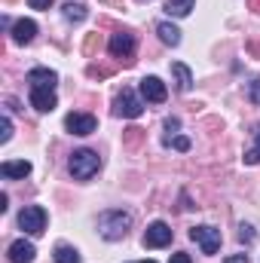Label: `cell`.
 I'll return each mask as SVG.
<instances>
[{
  "label": "cell",
  "mask_w": 260,
  "mask_h": 263,
  "mask_svg": "<svg viewBox=\"0 0 260 263\" xmlns=\"http://www.w3.org/2000/svg\"><path fill=\"white\" fill-rule=\"evenodd\" d=\"M132 227V214L129 211H120V208H110V211H101L98 214V233L107 239V242H120L129 236Z\"/></svg>",
  "instance_id": "1"
},
{
  "label": "cell",
  "mask_w": 260,
  "mask_h": 263,
  "mask_svg": "<svg viewBox=\"0 0 260 263\" xmlns=\"http://www.w3.org/2000/svg\"><path fill=\"white\" fill-rule=\"evenodd\" d=\"M67 168H70V175H73L77 181H89L92 175H98L101 159H98V153H95V150H73V156H70Z\"/></svg>",
  "instance_id": "2"
},
{
  "label": "cell",
  "mask_w": 260,
  "mask_h": 263,
  "mask_svg": "<svg viewBox=\"0 0 260 263\" xmlns=\"http://www.w3.org/2000/svg\"><path fill=\"white\" fill-rule=\"evenodd\" d=\"M107 49H110V55L120 59L123 65H132V62H135V34H129V31H117V34L110 37Z\"/></svg>",
  "instance_id": "3"
},
{
  "label": "cell",
  "mask_w": 260,
  "mask_h": 263,
  "mask_svg": "<svg viewBox=\"0 0 260 263\" xmlns=\"http://www.w3.org/2000/svg\"><path fill=\"white\" fill-rule=\"evenodd\" d=\"M144 110V101L132 92V89H123L117 98H114V117H126V120H138Z\"/></svg>",
  "instance_id": "4"
},
{
  "label": "cell",
  "mask_w": 260,
  "mask_h": 263,
  "mask_svg": "<svg viewBox=\"0 0 260 263\" xmlns=\"http://www.w3.org/2000/svg\"><path fill=\"white\" fill-rule=\"evenodd\" d=\"M18 227H22L28 236H40V233L46 230V211H43L40 205H28V208H22V214H18Z\"/></svg>",
  "instance_id": "5"
},
{
  "label": "cell",
  "mask_w": 260,
  "mask_h": 263,
  "mask_svg": "<svg viewBox=\"0 0 260 263\" xmlns=\"http://www.w3.org/2000/svg\"><path fill=\"white\" fill-rule=\"evenodd\" d=\"M190 239L202 248V254H217V248H220V230H214V227H193Z\"/></svg>",
  "instance_id": "6"
},
{
  "label": "cell",
  "mask_w": 260,
  "mask_h": 263,
  "mask_svg": "<svg viewBox=\"0 0 260 263\" xmlns=\"http://www.w3.org/2000/svg\"><path fill=\"white\" fill-rule=\"evenodd\" d=\"M172 242V227L165 220H153L144 233V248H165Z\"/></svg>",
  "instance_id": "7"
},
{
  "label": "cell",
  "mask_w": 260,
  "mask_h": 263,
  "mask_svg": "<svg viewBox=\"0 0 260 263\" xmlns=\"http://www.w3.org/2000/svg\"><path fill=\"white\" fill-rule=\"evenodd\" d=\"M141 98L147 104H162L169 98V89H165V83L159 77H144L141 80Z\"/></svg>",
  "instance_id": "8"
},
{
  "label": "cell",
  "mask_w": 260,
  "mask_h": 263,
  "mask_svg": "<svg viewBox=\"0 0 260 263\" xmlns=\"http://www.w3.org/2000/svg\"><path fill=\"white\" fill-rule=\"evenodd\" d=\"M65 129L70 132V135H80V138H86V135H92V132L98 129V120H95L92 114H67Z\"/></svg>",
  "instance_id": "9"
},
{
  "label": "cell",
  "mask_w": 260,
  "mask_h": 263,
  "mask_svg": "<svg viewBox=\"0 0 260 263\" xmlns=\"http://www.w3.org/2000/svg\"><path fill=\"white\" fill-rule=\"evenodd\" d=\"M28 83H31V89H55L59 73L49 67H34V70H28Z\"/></svg>",
  "instance_id": "10"
},
{
  "label": "cell",
  "mask_w": 260,
  "mask_h": 263,
  "mask_svg": "<svg viewBox=\"0 0 260 263\" xmlns=\"http://www.w3.org/2000/svg\"><path fill=\"white\" fill-rule=\"evenodd\" d=\"M59 98H55V89H31V107L40 110V114H49L55 110Z\"/></svg>",
  "instance_id": "11"
},
{
  "label": "cell",
  "mask_w": 260,
  "mask_h": 263,
  "mask_svg": "<svg viewBox=\"0 0 260 263\" xmlns=\"http://www.w3.org/2000/svg\"><path fill=\"white\" fill-rule=\"evenodd\" d=\"M34 254H37V248L28 239H15L9 245V260L12 263H34Z\"/></svg>",
  "instance_id": "12"
},
{
  "label": "cell",
  "mask_w": 260,
  "mask_h": 263,
  "mask_svg": "<svg viewBox=\"0 0 260 263\" xmlns=\"http://www.w3.org/2000/svg\"><path fill=\"white\" fill-rule=\"evenodd\" d=\"M34 37H37V22H31V18H18V22L12 25V40H15L18 46L31 43Z\"/></svg>",
  "instance_id": "13"
},
{
  "label": "cell",
  "mask_w": 260,
  "mask_h": 263,
  "mask_svg": "<svg viewBox=\"0 0 260 263\" xmlns=\"http://www.w3.org/2000/svg\"><path fill=\"white\" fill-rule=\"evenodd\" d=\"M0 175L9 178V181H15V178H28V175H31V162H28V159H9V162L0 165Z\"/></svg>",
  "instance_id": "14"
},
{
  "label": "cell",
  "mask_w": 260,
  "mask_h": 263,
  "mask_svg": "<svg viewBox=\"0 0 260 263\" xmlns=\"http://www.w3.org/2000/svg\"><path fill=\"white\" fill-rule=\"evenodd\" d=\"M172 73H175V83H178V92H190L193 89V73L184 62H175L172 65Z\"/></svg>",
  "instance_id": "15"
},
{
  "label": "cell",
  "mask_w": 260,
  "mask_h": 263,
  "mask_svg": "<svg viewBox=\"0 0 260 263\" xmlns=\"http://www.w3.org/2000/svg\"><path fill=\"white\" fill-rule=\"evenodd\" d=\"M156 34H159V40H162L165 46H178V43H181V31H178L175 25H169V22H159V25H156Z\"/></svg>",
  "instance_id": "16"
},
{
  "label": "cell",
  "mask_w": 260,
  "mask_h": 263,
  "mask_svg": "<svg viewBox=\"0 0 260 263\" xmlns=\"http://www.w3.org/2000/svg\"><path fill=\"white\" fill-rule=\"evenodd\" d=\"M196 6V0H165V12L175 15V18H184L190 15V9Z\"/></svg>",
  "instance_id": "17"
},
{
  "label": "cell",
  "mask_w": 260,
  "mask_h": 263,
  "mask_svg": "<svg viewBox=\"0 0 260 263\" xmlns=\"http://www.w3.org/2000/svg\"><path fill=\"white\" fill-rule=\"evenodd\" d=\"M55 263H80V251L70 245H55Z\"/></svg>",
  "instance_id": "18"
},
{
  "label": "cell",
  "mask_w": 260,
  "mask_h": 263,
  "mask_svg": "<svg viewBox=\"0 0 260 263\" xmlns=\"http://www.w3.org/2000/svg\"><path fill=\"white\" fill-rule=\"evenodd\" d=\"M65 18L67 22H83V18H86V6H83V3H67Z\"/></svg>",
  "instance_id": "19"
},
{
  "label": "cell",
  "mask_w": 260,
  "mask_h": 263,
  "mask_svg": "<svg viewBox=\"0 0 260 263\" xmlns=\"http://www.w3.org/2000/svg\"><path fill=\"white\" fill-rule=\"evenodd\" d=\"M239 242H245V245L254 242V227H251V223H242V227H239Z\"/></svg>",
  "instance_id": "20"
},
{
  "label": "cell",
  "mask_w": 260,
  "mask_h": 263,
  "mask_svg": "<svg viewBox=\"0 0 260 263\" xmlns=\"http://www.w3.org/2000/svg\"><path fill=\"white\" fill-rule=\"evenodd\" d=\"M248 98H251V104H260V77L248 83Z\"/></svg>",
  "instance_id": "21"
},
{
  "label": "cell",
  "mask_w": 260,
  "mask_h": 263,
  "mask_svg": "<svg viewBox=\"0 0 260 263\" xmlns=\"http://www.w3.org/2000/svg\"><path fill=\"white\" fill-rule=\"evenodd\" d=\"M9 138H12V123H9V117H3V120H0V141L6 144Z\"/></svg>",
  "instance_id": "22"
},
{
  "label": "cell",
  "mask_w": 260,
  "mask_h": 263,
  "mask_svg": "<svg viewBox=\"0 0 260 263\" xmlns=\"http://www.w3.org/2000/svg\"><path fill=\"white\" fill-rule=\"evenodd\" d=\"M141 138H144V135H141V129H138V126H132V129H126V138H123V141H126L129 147H135Z\"/></svg>",
  "instance_id": "23"
},
{
  "label": "cell",
  "mask_w": 260,
  "mask_h": 263,
  "mask_svg": "<svg viewBox=\"0 0 260 263\" xmlns=\"http://www.w3.org/2000/svg\"><path fill=\"white\" fill-rule=\"evenodd\" d=\"M169 144H172L175 150H181V153H184V150H190V138H184V135H178V138H175V141H169Z\"/></svg>",
  "instance_id": "24"
},
{
  "label": "cell",
  "mask_w": 260,
  "mask_h": 263,
  "mask_svg": "<svg viewBox=\"0 0 260 263\" xmlns=\"http://www.w3.org/2000/svg\"><path fill=\"white\" fill-rule=\"evenodd\" d=\"M257 162H260V150H257V147L245 150V165H257Z\"/></svg>",
  "instance_id": "25"
},
{
  "label": "cell",
  "mask_w": 260,
  "mask_h": 263,
  "mask_svg": "<svg viewBox=\"0 0 260 263\" xmlns=\"http://www.w3.org/2000/svg\"><path fill=\"white\" fill-rule=\"evenodd\" d=\"M107 73H110V67H98V65L89 67V77H98V80H104Z\"/></svg>",
  "instance_id": "26"
},
{
  "label": "cell",
  "mask_w": 260,
  "mask_h": 263,
  "mask_svg": "<svg viewBox=\"0 0 260 263\" xmlns=\"http://www.w3.org/2000/svg\"><path fill=\"white\" fill-rule=\"evenodd\" d=\"M28 3H31V9H49L55 0H28Z\"/></svg>",
  "instance_id": "27"
},
{
  "label": "cell",
  "mask_w": 260,
  "mask_h": 263,
  "mask_svg": "<svg viewBox=\"0 0 260 263\" xmlns=\"http://www.w3.org/2000/svg\"><path fill=\"white\" fill-rule=\"evenodd\" d=\"M181 129V120H178V117H169V120H165V132H178Z\"/></svg>",
  "instance_id": "28"
},
{
  "label": "cell",
  "mask_w": 260,
  "mask_h": 263,
  "mask_svg": "<svg viewBox=\"0 0 260 263\" xmlns=\"http://www.w3.org/2000/svg\"><path fill=\"white\" fill-rule=\"evenodd\" d=\"M169 263H193V260H190V254L178 251V254H172V260H169Z\"/></svg>",
  "instance_id": "29"
},
{
  "label": "cell",
  "mask_w": 260,
  "mask_h": 263,
  "mask_svg": "<svg viewBox=\"0 0 260 263\" xmlns=\"http://www.w3.org/2000/svg\"><path fill=\"white\" fill-rule=\"evenodd\" d=\"M95 46H98V37L92 34V37L86 40V55H92V52H95Z\"/></svg>",
  "instance_id": "30"
},
{
  "label": "cell",
  "mask_w": 260,
  "mask_h": 263,
  "mask_svg": "<svg viewBox=\"0 0 260 263\" xmlns=\"http://www.w3.org/2000/svg\"><path fill=\"white\" fill-rule=\"evenodd\" d=\"M224 263H248V254H233V257H227Z\"/></svg>",
  "instance_id": "31"
},
{
  "label": "cell",
  "mask_w": 260,
  "mask_h": 263,
  "mask_svg": "<svg viewBox=\"0 0 260 263\" xmlns=\"http://www.w3.org/2000/svg\"><path fill=\"white\" fill-rule=\"evenodd\" d=\"M248 49H251V52L260 59V43H254V40H251V43H248Z\"/></svg>",
  "instance_id": "32"
},
{
  "label": "cell",
  "mask_w": 260,
  "mask_h": 263,
  "mask_svg": "<svg viewBox=\"0 0 260 263\" xmlns=\"http://www.w3.org/2000/svg\"><path fill=\"white\" fill-rule=\"evenodd\" d=\"M248 6H251L254 12H260V0H248Z\"/></svg>",
  "instance_id": "33"
},
{
  "label": "cell",
  "mask_w": 260,
  "mask_h": 263,
  "mask_svg": "<svg viewBox=\"0 0 260 263\" xmlns=\"http://www.w3.org/2000/svg\"><path fill=\"white\" fill-rule=\"evenodd\" d=\"M254 141H257V150H260V126L254 129Z\"/></svg>",
  "instance_id": "34"
},
{
  "label": "cell",
  "mask_w": 260,
  "mask_h": 263,
  "mask_svg": "<svg viewBox=\"0 0 260 263\" xmlns=\"http://www.w3.org/2000/svg\"><path fill=\"white\" fill-rule=\"evenodd\" d=\"M141 263H156V260H141Z\"/></svg>",
  "instance_id": "35"
}]
</instances>
